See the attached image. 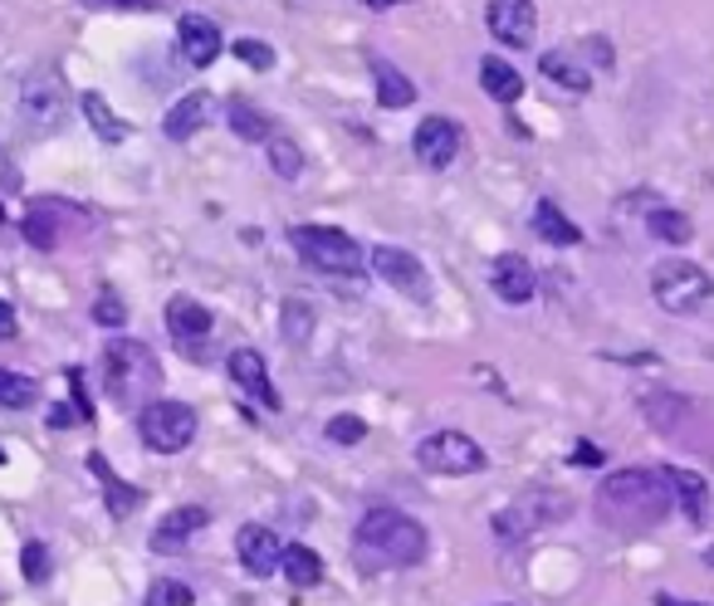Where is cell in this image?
<instances>
[{"mask_svg": "<svg viewBox=\"0 0 714 606\" xmlns=\"http://www.w3.org/2000/svg\"><path fill=\"white\" fill-rule=\"evenodd\" d=\"M671 514V484H665V469H616L597 484V518L612 528H655Z\"/></svg>", "mask_w": 714, "mask_h": 606, "instance_id": "cell-1", "label": "cell"}, {"mask_svg": "<svg viewBox=\"0 0 714 606\" xmlns=\"http://www.w3.org/2000/svg\"><path fill=\"white\" fill-rule=\"evenodd\" d=\"M352 557L372 572L387 567H416L426 557V528L397 508H367L362 523L352 528Z\"/></svg>", "mask_w": 714, "mask_h": 606, "instance_id": "cell-2", "label": "cell"}, {"mask_svg": "<svg viewBox=\"0 0 714 606\" xmlns=\"http://www.w3.org/2000/svg\"><path fill=\"white\" fill-rule=\"evenodd\" d=\"M103 381H108V396H113L117 406H147V396L162 387V367H156L147 342L113 338L103 352Z\"/></svg>", "mask_w": 714, "mask_h": 606, "instance_id": "cell-3", "label": "cell"}, {"mask_svg": "<svg viewBox=\"0 0 714 606\" xmlns=\"http://www.w3.org/2000/svg\"><path fill=\"white\" fill-rule=\"evenodd\" d=\"M289 244L323 274H362L367 269V254L352 240L348 230H333V225H293Z\"/></svg>", "mask_w": 714, "mask_h": 606, "instance_id": "cell-4", "label": "cell"}, {"mask_svg": "<svg viewBox=\"0 0 714 606\" xmlns=\"http://www.w3.org/2000/svg\"><path fill=\"white\" fill-rule=\"evenodd\" d=\"M651 293H655V303H661L665 313H694V308L710 303L714 283H710V274H704L694 260L671 254V260H661L651 269Z\"/></svg>", "mask_w": 714, "mask_h": 606, "instance_id": "cell-5", "label": "cell"}, {"mask_svg": "<svg viewBox=\"0 0 714 606\" xmlns=\"http://www.w3.org/2000/svg\"><path fill=\"white\" fill-rule=\"evenodd\" d=\"M137 430L142 440L156 450V455H176L196 440V411L186 401H147L137 411Z\"/></svg>", "mask_w": 714, "mask_h": 606, "instance_id": "cell-6", "label": "cell"}, {"mask_svg": "<svg viewBox=\"0 0 714 606\" xmlns=\"http://www.w3.org/2000/svg\"><path fill=\"white\" fill-rule=\"evenodd\" d=\"M567 514H573V498L567 494H558V489H528L518 504L494 514V533L504 538V543H514V538H528L534 528L558 523V518H567Z\"/></svg>", "mask_w": 714, "mask_h": 606, "instance_id": "cell-7", "label": "cell"}, {"mask_svg": "<svg viewBox=\"0 0 714 606\" xmlns=\"http://www.w3.org/2000/svg\"><path fill=\"white\" fill-rule=\"evenodd\" d=\"M416 459L430 475H479L485 469V450L465 430H430L416 445Z\"/></svg>", "mask_w": 714, "mask_h": 606, "instance_id": "cell-8", "label": "cell"}, {"mask_svg": "<svg viewBox=\"0 0 714 606\" xmlns=\"http://www.w3.org/2000/svg\"><path fill=\"white\" fill-rule=\"evenodd\" d=\"M78 220H84V215H78L68 201H54V195H39V201L25 211V225H20V230H25V240L35 244V250H59V240H64V230H68V225H78Z\"/></svg>", "mask_w": 714, "mask_h": 606, "instance_id": "cell-9", "label": "cell"}, {"mask_svg": "<svg viewBox=\"0 0 714 606\" xmlns=\"http://www.w3.org/2000/svg\"><path fill=\"white\" fill-rule=\"evenodd\" d=\"M485 20H489V35H494L499 45H509V49H528L534 45V35H538L534 0H489Z\"/></svg>", "mask_w": 714, "mask_h": 606, "instance_id": "cell-10", "label": "cell"}, {"mask_svg": "<svg viewBox=\"0 0 714 606\" xmlns=\"http://www.w3.org/2000/svg\"><path fill=\"white\" fill-rule=\"evenodd\" d=\"M372 269H377L381 283L411 293V299H426L430 293V279H426V269H421V260L406 254L401 244H377V250H372Z\"/></svg>", "mask_w": 714, "mask_h": 606, "instance_id": "cell-11", "label": "cell"}, {"mask_svg": "<svg viewBox=\"0 0 714 606\" xmlns=\"http://www.w3.org/2000/svg\"><path fill=\"white\" fill-rule=\"evenodd\" d=\"M411 152H416L421 166H450L460 156V123L455 117H440V113L421 117L416 137H411Z\"/></svg>", "mask_w": 714, "mask_h": 606, "instance_id": "cell-12", "label": "cell"}, {"mask_svg": "<svg viewBox=\"0 0 714 606\" xmlns=\"http://www.w3.org/2000/svg\"><path fill=\"white\" fill-rule=\"evenodd\" d=\"M211 328H215V318H211V308H205V303L186 299V293H176V299L166 303V332H172V342L181 352L201 348V342L211 338Z\"/></svg>", "mask_w": 714, "mask_h": 606, "instance_id": "cell-13", "label": "cell"}, {"mask_svg": "<svg viewBox=\"0 0 714 606\" xmlns=\"http://www.w3.org/2000/svg\"><path fill=\"white\" fill-rule=\"evenodd\" d=\"M665 484H671V504H680V518L690 523H710V508H714V494H710V479L700 469H665Z\"/></svg>", "mask_w": 714, "mask_h": 606, "instance_id": "cell-14", "label": "cell"}, {"mask_svg": "<svg viewBox=\"0 0 714 606\" xmlns=\"http://www.w3.org/2000/svg\"><path fill=\"white\" fill-rule=\"evenodd\" d=\"M235 553H240V563H245V572H250V577H270V572H279L284 543L270 533V528L245 523L240 533H235Z\"/></svg>", "mask_w": 714, "mask_h": 606, "instance_id": "cell-15", "label": "cell"}, {"mask_svg": "<svg viewBox=\"0 0 714 606\" xmlns=\"http://www.w3.org/2000/svg\"><path fill=\"white\" fill-rule=\"evenodd\" d=\"M225 367H230V381H235V387L250 391V396L260 401V406H270V411H279V406H284L279 391H274V381H270V371H264V357H260L254 348H235Z\"/></svg>", "mask_w": 714, "mask_h": 606, "instance_id": "cell-16", "label": "cell"}, {"mask_svg": "<svg viewBox=\"0 0 714 606\" xmlns=\"http://www.w3.org/2000/svg\"><path fill=\"white\" fill-rule=\"evenodd\" d=\"M489 283H494V293L504 303H528V299H534V289H538V283H534V264H528L524 254H514V250L494 260Z\"/></svg>", "mask_w": 714, "mask_h": 606, "instance_id": "cell-17", "label": "cell"}, {"mask_svg": "<svg viewBox=\"0 0 714 606\" xmlns=\"http://www.w3.org/2000/svg\"><path fill=\"white\" fill-rule=\"evenodd\" d=\"M176 39H181V54L191 59L196 68H205L215 54H221V29H215V20H205V15L176 20Z\"/></svg>", "mask_w": 714, "mask_h": 606, "instance_id": "cell-18", "label": "cell"}, {"mask_svg": "<svg viewBox=\"0 0 714 606\" xmlns=\"http://www.w3.org/2000/svg\"><path fill=\"white\" fill-rule=\"evenodd\" d=\"M205 518H211V514H205L201 504L172 508V514H166L162 523L152 528V547H156V553H172V547H181L191 533H201V528H205Z\"/></svg>", "mask_w": 714, "mask_h": 606, "instance_id": "cell-19", "label": "cell"}, {"mask_svg": "<svg viewBox=\"0 0 714 606\" xmlns=\"http://www.w3.org/2000/svg\"><path fill=\"white\" fill-rule=\"evenodd\" d=\"M25 113L35 117L39 127H54L64 117V88H59L54 74H39L25 84Z\"/></svg>", "mask_w": 714, "mask_h": 606, "instance_id": "cell-20", "label": "cell"}, {"mask_svg": "<svg viewBox=\"0 0 714 606\" xmlns=\"http://www.w3.org/2000/svg\"><path fill=\"white\" fill-rule=\"evenodd\" d=\"M205 117H211V98H205V93H186L181 103L166 108L162 132L172 137V142H186V137H196L205 127Z\"/></svg>", "mask_w": 714, "mask_h": 606, "instance_id": "cell-21", "label": "cell"}, {"mask_svg": "<svg viewBox=\"0 0 714 606\" xmlns=\"http://www.w3.org/2000/svg\"><path fill=\"white\" fill-rule=\"evenodd\" d=\"M88 469L98 475V484H103V504H108V514L113 518H127L137 504H142V489H127L123 479L108 469V459L103 455H88Z\"/></svg>", "mask_w": 714, "mask_h": 606, "instance_id": "cell-22", "label": "cell"}, {"mask_svg": "<svg viewBox=\"0 0 714 606\" xmlns=\"http://www.w3.org/2000/svg\"><path fill=\"white\" fill-rule=\"evenodd\" d=\"M479 84H485V93L494 98V103H514L518 93H524V74H518L514 64H504V59H479Z\"/></svg>", "mask_w": 714, "mask_h": 606, "instance_id": "cell-23", "label": "cell"}, {"mask_svg": "<svg viewBox=\"0 0 714 606\" xmlns=\"http://www.w3.org/2000/svg\"><path fill=\"white\" fill-rule=\"evenodd\" d=\"M372 78H377V103L381 108H406L411 98H416V84H411L397 64H387L381 54H372Z\"/></svg>", "mask_w": 714, "mask_h": 606, "instance_id": "cell-24", "label": "cell"}, {"mask_svg": "<svg viewBox=\"0 0 714 606\" xmlns=\"http://www.w3.org/2000/svg\"><path fill=\"white\" fill-rule=\"evenodd\" d=\"M279 567H284V577H289V586H318L323 582V557L313 553V547H303V543L284 547Z\"/></svg>", "mask_w": 714, "mask_h": 606, "instance_id": "cell-25", "label": "cell"}, {"mask_svg": "<svg viewBox=\"0 0 714 606\" xmlns=\"http://www.w3.org/2000/svg\"><path fill=\"white\" fill-rule=\"evenodd\" d=\"M534 230L543 235L548 244H583V230H577V225L567 220V215L558 211L553 201H538L534 205Z\"/></svg>", "mask_w": 714, "mask_h": 606, "instance_id": "cell-26", "label": "cell"}, {"mask_svg": "<svg viewBox=\"0 0 714 606\" xmlns=\"http://www.w3.org/2000/svg\"><path fill=\"white\" fill-rule=\"evenodd\" d=\"M78 108H84L88 127H93V132L103 137V142H123V137H127V123L113 113V108H108V98H103V93H84V98H78Z\"/></svg>", "mask_w": 714, "mask_h": 606, "instance_id": "cell-27", "label": "cell"}, {"mask_svg": "<svg viewBox=\"0 0 714 606\" xmlns=\"http://www.w3.org/2000/svg\"><path fill=\"white\" fill-rule=\"evenodd\" d=\"M230 127H235V137H245V142H270V117L260 113L254 103H245V98H230Z\"/></svg>", "mask_w": 714, "mask_h": 606, "instance_id": "cell-28", "label": "cell"}, {"mask_svg": "<svg viewBox=\"0 0 714 606\" xmlns=\"http://www.w3.org/2000/svg\"><path fill=\"white\" fill-rule=\"evenodd\" d=\"M646 230H651L655 240H665V244H685L694 235V225H690V215L665 211V205H651V215H646Z\"/></svg>", "mask_w": 714, "mask_h": 606, "instance_id": "cell-29", "label": "cell"}, {"mask_svg": "<svg viewBox=\"0 0 714 606\" xmlns=\"http://www.w3.org/2000/svg\"><path fill=\"white\" fill-rule=\"evenodd\" d=\"M35 401H39L35 377H20V371L0 367V406H5V411H25V406H35Z\"/></svg>", "mask_w": 714, "mask_h": 606, "instance_id": "cell-30", "label": "cell"}, {"mask_svg": "<svg viewBox=\"0 0 714 606\" xmlns=\"http://www.w3.org/2000/svg\"><path fill=\"white\" fill-rule=\"evenodd\" d=\"M543 74L553 78V84L573 88V93H587V88H592V74H587L583 64H573L567 54H543Z\"/></svg>", "mask_w": 714, "mask_h": 606, "instance_id": "cell-31", "label": "cell"}, {"mask_svg": "<svg viewBox=\"0 0 714 606\" xmlns=\"http://www.w3.org/2000/svg\"><path fill=\"white\" fill-rule=\"evenodd\" d=\"M270 166H274V176H284V181H293V176L303 172V152H299V142H289V137H274L270 132Z\"/></svg>", "mask_w": 714, "mask_h": 606, "instance_id": "cell-32", "label": "cell"}, {"mask_svg": "<svg viewBox=\"0 0 714 606\" xmlns=\"http://www.w3.org/2000/svg\"><path fill=\"white\" fill-rule=\"evenodd\" d=\"M191 602H196V592L186 582H176V577H156L142 596V606H191Z\"/></svg>", "mask_w": 714, "mask_h": 606, "instance_id": "cell-33", "label": "cell"}, {"mask_svg": "<svg viewBox=\"0 0 714 606\" xmlns=\"http://www.w3.org/2000/svg\"><path fill=\"white\" fill-rule=\"evenodd\" d=\"M323 435L338 440V445H358V440H367V420L362 416H333L328 426H323Z\"/></svg>", "mask_w": 714, "mask_h": 606, "instance_id": "cell-34", "label": "cell"}, {"mask_svg": "<svg viewBox=\"0 0 714 606\" xmlns=\"http://www.w3.org/2000/svg\"><path fill=\"white\" fill-rule=\"evenodd\" d=\"M313 332V313L303 303H284V342H309Z\"/></svg>", "mask_w": 714, "mask_h": 606, "instance_id": "cell-35", "label": "cell"}, {"mask_svg": "<svg viewBox=\"0 0 714 606\" xmlns=\"http://www.w3.org/2000/svg\"><path fill=\"white\" fill-rule=\"evenodd\" d=\"M235 59L250 64V68H260V74H264V68H274V49L264 45V39H250V35L235 39Z\"/></svg>", "mask_w": 714, "mask_h": 606, "instance_id": "cell-36", "label": "cell"}, {"mask_svg": "<svg viewBox=\"0 0 714 606\" xmlns=\"http://www.w3.org/2000/svg\"><path fill=\"white\" fill-rule=\"evenodd\" d=\"M20 572H25V582H45L49 577V547L45 543H25V553H20Z\"/></svg>", "mask_w": 714, "mask_h": 606, "instance_id": "cell-37", "label": "cell"}, {"mask_svg": "<svg viewBox=\"0 0 714 606\" xmlns=\"http://www.w3.org/2000/svg\"><path fill=\"white\" fill-rule=\"evenodd\" d=\"M93 323H103V328H117V323H127V308H123V299H117L113 289H103L93 299Z\"/></svg>", "mask_w": 714, "mask_h": 606, "instance_id": "cell-38", "label": "cell"}, {"mask_svg": "<svg viewBox=\"0 0 714 606\" xmlns=\"http://www.w3.org/2000/svg\"><path fill=\"white\" fill-rule=\"evenodd\" d=\"M10 338H15V308L0 299V342H10Z\"/></svg>", "mask_w": 714, "mask_h": 606, "instance_id": "cell-39", "label": "cell"}, {"mask_svg": "<svg viewBox=\"0 0 714 606\" xmlns=\"http://www.w3.org/2000/svg\"><path fill=\"white\" fill-rule=\"evenodd\" d=\"M587 54H592V64H612V45H606V39H587Z\"/></svg>", "mask_w": 714, "mask_h": 606, "instance_id": "cell-40", "label": "cell"}, {"mask_svg": "<svg viewBox=\"0 0 714 606\" xmlns=\"http://www.w3.org/2000/svg\"><path fill=\"white\" fill-rule=\"evenodd\" d=\"M108 5H123V10H156V0H108Z\"/></svg>", "mask_w": 714, "mask_h": 606, "instance_id": "cell-41", "label": "cell"}, {"mask_svg": "<svg viewBox=\"0 0 714 606\" xmlns=\"http://www.w3.org/2000/svg\"><path fill=\"white\" fill-rule=\"evenodd\" d=\"M367 10H391V5H401V0H362Z\"/></svg>", "mask_w": 714, "mask_h": 606, "instance_id": "cell-42", "label": "cell"}, {"mask_svg": "<svg viewBox=\"0 0 714 606\" xmlns=\"http://www.w3.org/2000/svg\"><path fill=\"white\" fill-rule=\"evenodd\" d=\"M704 563H710V567H714V547H710V553H704Z\"/></svg>", "mask_w": 714, "mask_h": 606, "instance_id": "cell-43", "label": "cell"}, {"mask_svg": "<svg viewBox=\"0 0 714 606\" xmlns=\"http://www.w3.org/2000/svg\"><path fill=\"white\" fill-rule=\"evenodd\" d=\"M0 459H5V450H0Z\"/></svg>", "mask_w": 714, "mask_h": 606, "instance_id": "cell-44", "label": "cell"}]
</instances>
